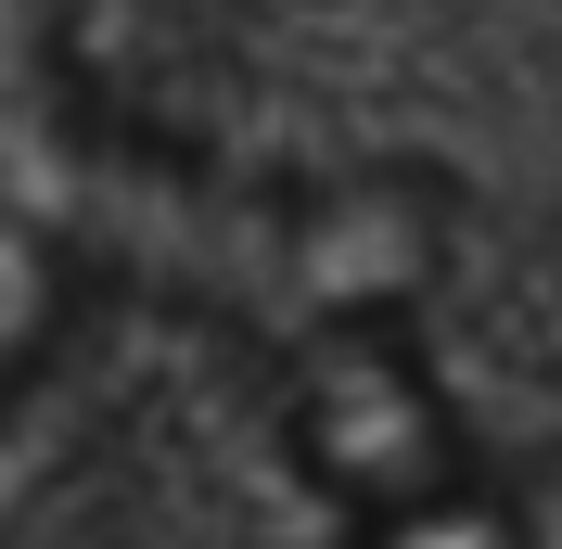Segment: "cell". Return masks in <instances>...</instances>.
Wrapping results in <instances>:
<instances>
[{
  "label": "cell",
  "instance_id": "2",
  "mask_svg": "<svg viewBox=\"0 0 562 549\" xmlns=\"http://www.w3.org/2000/svg\"><path fill=\"white\" fill-rule=\"evenodd\" d=\"M512 498H525V549H562V460H525Z\"/></svg>",
  "mask_w": 562,
  "mask_h": 549
},
{
  "label": "cell",
  "instance_id": "1",
  "mask_svg": "<svg viewBox=\"0 0 562 549\" xmlns=\"http://www.w3.org/2000/svg\"><path fill=\"white\" fill-rule=\"evenodd\" d=\"M77 294H90V269H77L52 231H26V217L0 205V410H13V396H26V371L65 345Z\"/></svg>",
  "mask_w": 562,
  "mask_h": 549
}]
</instances>
